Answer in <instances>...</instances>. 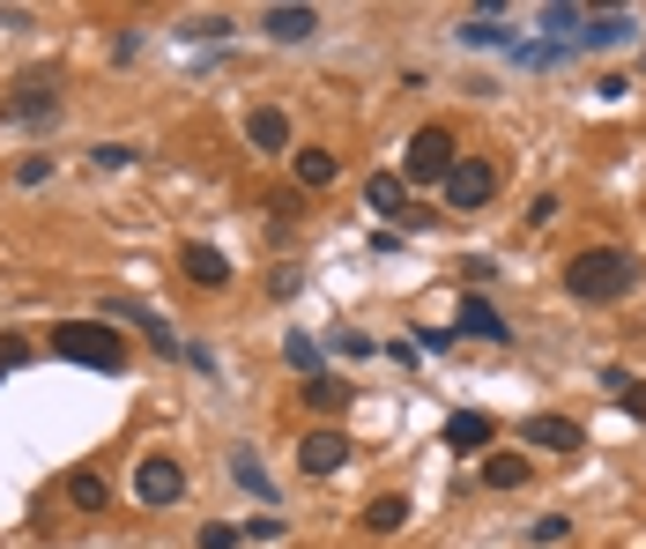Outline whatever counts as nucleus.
I'll return each mask as SVG.
<instances>
[{
    "label": "nucleus",
    "instance_id": "1",
    "mask_svg": "<svg viewBox=\"0 0 646 549\" xmlns=\"http://www.w3.org/2000/svg\"><path fill=\"white\" fill-rule=\"evenodd\" d=\"M565 290L580 304H617L639 290V260L624 246H587V252H572L565 260Z\"/></svg>",
    "mask_w": 646,
    "mask_h": 549
},
{
    "label": "nucleus",
    "instance_id": "2",
    "mask_svg": "<svg viewBox=\"0 0 646 549\" xmlns=\"http://www.w3.org/2000/svg\"><path fill=\"white\" fill-rule=\"evenodd\" d=\"M52 356L82 364V372H126V334L112 320H68L52 327Z\"/></svg>",
    "mask_w": 646,
    "mask_h": 549
},
{
    "label": "nucleus",
    "instance_id": "3",
    "mask_svg": "<svg viewBox=\"0 0 646 549\" xmlns=\"http://www.w3.org/2000/svg\"><path fill=\"white\" fill-rule=\"evenodd\" d=\"M453 164H461V156H453L447 126H417V134H409V164H401V178H409V186H447Z\"/></svg>",
    "mask_w": 646,
    "mask_h": 549
},
{
    "label": "nucleus",
    "instance_id": "4",
    "mask_svg": "<svg viewBox=\"0 0 646 549\" xmlns=\"http://www.w3.org/2000/svg\"><path fill=\"white\" fill-rule=\"evenodd\" d=\"M365 200H372L387 224H409V230H431V224H439L431 208H417V200H409V178H401V172H372V178H365Z\"/></svg>",
    "mask_w": 646,
    "mask_h": 549
},
{
    "label": "nucleus",
    "instance_id": "5",
    "mask_svg": "<svg viewBox=\"0 0 646 549\" xmlns=\"http://www.w3.org/2000/svg\"><path fill=\"white\" fill-rule=\"evenodd\" d=\"M52 112H60V75H52V68H30V75L8 90V120L38 126V120H52Z\"/></svg>",
    "mask_w": 646,
    "mask_h": 549
},
{
    "label": "nucleus",
    "instance_id": "6",
    "mask_svg": "<svg viewBox=\"0 0 646 549\" xmlns=\"http://www.w3.org/2000/svg\"><path fill=\"white\" fill-rule=\"evenodd\" d=\"M134 498L156 505V512H164V505H178V498H186V468H178L172 453H150V460L134 468Z\"/></svg>",
    "mask_w": 646,
    "mask_h": 549
},
{
    "label": "nucleus",
    "instance_id": "7",
    "mask_svg": "<svg viewBox=\"0 0 646 549\" xmlns=\"http://www.w3.org/2000/svg\"><path fill=\"white\" fill-rule=\"evenodd\" d=\"M498 194V164H483V156H461L447 178V208H483V200Z\"/></svg>",
    "mask_w": 646,
    "mask_h": 549
},
{
    "label": "nucleus",
    "instance_id": "8",
    "mask_svg": "<svg viewBox=\"0 0 646 549\" xmlns=\"http://www.w3.org/2000/svg\"><path fill=\"white\" fill-rule=\"evenodd\" d=\"M246 142L260 156H290V112H283V104H253V112H246Z\"/></svg>",
    "mask_w": 646,
    "mask_h": 549
},
{
    "label": "nucleus",
    "instance_id": "9",
    "mask_svg": "<svg viewBox=\"0 0 646 549\" xmlns=\"http://www.w3.org/2000/svg\"><path fill=\"white\" fill-rule=\"evenodd\" d=\"M639 38V15L632 8H609V15H587V30H580V52H617Z\"/></svg>",
    "mask_w": 646,
    "mask_h": 549
},
{
    "label": "nucleus",
    "instance_id": "10",
    "mask_svg": "<svg viewBox=\"0 0 646 549\" xmlns=\"http://www.w3.org/2000/svg\"><path fill=\"white\" fill-rule=\"evenodd\" d=\"M178 268H186V282H194V290H224V282H230V260L208 246V238H194V246L178 252Z\"/></svg>",
    "mask_w": 646,
    "mask_h": 549
},
{
    "label": "nucleus",
    "instance_id": "11",
    "mask_svg": "<svg viewBox=\"0 0 646 549\" xmlns=\"http://www.w3.org/2000/svg\"><path fill=\"white\" fill-rule=\"evenodd\" d=\"M60 498L75 505V512H104L112 505V483H104V468H68L60 475Z\"/></svg>",
    "mask_w": 646,
    "mask_h": 549
},
{
    "label": "nucleus",
    "instance_id": "12",
    "mask_svg": "<svg viewBox=\"0 0 646 549\" xmlns=\"http://www.w3.org/2000/svg\"><path fill=\"white\" fill-rule=\"evenodd\" d=\"M298 468H305V475H335V468H349V438H342V431H312V438L298 446Z\"/></svg>",
    "mask_w": 646,
    "mask_h": 549
},
{
    "label": "nucleus",
    "instance_id": "13",
    "mask_svg": "<svg viewBox=\"0 0 646 549\" xmlns=\"http://www.w3.org/2000/svg\"><path fill=\"white\" fill-rule=\"evenodd\" d=\"M453 334H475V342H505L513 327H505V312H498L491 298H461V320H453Z\"/></svg>",
    "mask_w": 646,
    "mask_h": 549
},
{
    "label": "nucleus",
    "instance_id": "14",
    "mask_svg": "<svg viewBox=\"0 0 646 549\" xmlns=\"http://www.w3.org/2000/svg\"><path fill=\"white\" fill-rule=\"evenodd\" d=\"M527 446H543V453H580V446H587V431L572 424V416H527Z\"/></svg>",
    "mask_w": 646,
    "mask_h": 549
},
{
    "label": "nucleus",
    "instance_id": "15",
    "mask_svg": "<svg viewBox=\"0 0 646 549\" xmlns=\"http://www.w3.org/2000/svg\"><path fill=\"white\" fill-rule=\"evenodd\" d=\"M260 30H268L275 45H305V38L320 30V8H268V15H260Z\"/></svg>",
    "mask_w": 646,
    "mask_h": 549
},
{
    "label": "nucleus",
    "instance_id": "16",
    "mask_svg": "<svg viewBox=\"0 0 646 549\" xmlns=\"http://www.w3.org/2000/svg\"><path fill=\"white\" fill-rule=\"evenodd\" d=\"M104 320H134V327H150V342H156V350H164V356H178V334H172L164 320H156L150 304H134V298H104Z\"/></svg>",
    "mask_w": 646,
    "mask_h": 549
},
{
    "label": "nucleus",
    "instance_id": "17",
    "mask_svg": "<svg viewBox=\"0 0 646 549\" xmlns=\"http://www.w3.org/2000/svg\"><path fill=\"white\" fill-rule=\"evenodd\" d=\"M453 38H461V45H475V52H498V45L513 52V38H505V15H469Z\"/></svg>",
    "mask_w": 646,
    "mask_h": 549
},
{
    "label": "nucleus",
    "instance_id": "18",
    "mask_svg": "<svg viewBox=\"0 0 646 549\" xmlns=\"http://www.w3.org/2000/svg\"><path fill=\"white\" fill-rule=\"evenodd\" d=\"M447 446H453V453H483V446H491V416L461 408V416L447 424Z\"/></svg>",
    "mask_w": 646,
    "mask_h": 549
},
{
    "label": "nucleus",
    "instance_id": "19",
    "mask_svg": "<svg viewBox=\"0 0 646 549\" xmlns=\"http://www.w3.org/2000/svg\"><path fill=\"white\" fill-rule=\"evenodd\" d=\"M335 178H342V156L335 149H298V186L320 194V186H335Z\"/></svg>",
    "mask_w": 646,
    "mask_h": 549
},
{
    "label": "nucleus",
    "instance_id": "20",
    "mask_svg": "<svg viewBox=\"0 0 646 549\" xmlns=\"http://www.w3.org/2000/svg\"><path fill=\"white\" fill-rule=\"evenodd\" d=\"M602 386L617 394L624 416H639V424H646V379H632V372H617V364H609V372H602Z\"/></svg>",
    "mask_w": 646,
    "mask_h": 549
},
{
    "label": "nucleus",
    "instance_id": "21",
    "mask_svg": "<svg viewBox=\"0 0 646 549\" xmlns=\"http://www.w3.org/2000/svg\"><path fill=\"white\" fill-rule=\"evenodd\" d=\"M365 527H372V535H401V527H409V498H394V490L372 498L365 505Z\"/></svg>",
    "mask_w": 646,
    "mask_h": 549
},
{
    "label": "nucleus",
    "instance_id": "22",
    "mask_svg": "<svg viewBox=\"0 0 646 549\" xmlns=\"http://www.w3.org/2000/svg\"><path fill=\"white\" fill-rule=\"evenodd\" d=\"M483 483H491V490H521V483H527V453H491V460H483Z\"/></svg>",
    "mask_w": 646,
    "mask_h": 549
},
{
    "label": "nucleus",
    "instance_id": "23",
    "mask_svg": "<svg viewBox=\"0 0 646 549\" xmlns=\"http://www.w3.org/2000/svg\"><path fill=\"white\" fill-rule=\"evenodd\" d=\"M305 408H320V416H335V408H349V386L342 379H305Z\"/></svg>",
    "mask_w": 646,
    "mask_h": 549
},
{
    "label": "nucleus",
    "instance_id": "24",
    "mask_svg": "<svg viewBox=\"0 0 646 549\" xmlns=\"http://www.w3.org/2000/svg\"><path fill=\"white\" fill-rule=\"evenodd\" d=\"M230 475H238V483H246V490H253V498H260V505H275V483H268V475H260V460H253L246 446L230 453Z\"/></svg>",
    "mask_w": 646,
    "mask_h": 549
},
{
    "label": "nucleus",
    "instance_id": "25",
    "mask_svg": "<svg viewBox=\"0 0 646 549\" xmlns=\"http://www.w3.org/2000/svg\"><path fill=\"white\" fill-rule=\"evenodd\" d=\"M283 356H290L305 379H320V342H312V334H290V342H283Z\"/></svg>",
    "mask_w": 646,
    "mask_h": 549
},
{
    "label": "nucleus",
    "instance_id": "26",
    "mask_svg": "<svg viewBox=\"0 0 646 549\" xmlns=\"http://www.w3.org/2000/svg\"><path fill=\"white\" fill-rule=\"evenodd\" d=\"M238 542H246V535H238L230 520H208V527L194 535V549H238Z\"/></svg>",
    "mask_w": 646,
    "mask_h": 549
},
{
    "label": "nucleus",
    "instance_id": "27",
    "mask_svg": "<svg viewBox=\"0 0 646 549\" xmlns=\"http://www.w3.org/2000/svg\"><path fill=\"white\" fill-rule=\"evenodd\" d=\"M23 364H30V342H23V334H0V379L23 372Z\"/></svg>",
    "mask_w": 646,
    "mask_h": 549
},
{
    "label": "nucleus",
    "instance_id": "28",
    "mask_svg": "<svg viewBox=\"0 0 646 549\" xmlns=\"http://www.w3.org/2000/svg\"><path fill=\"white\" fill-rule=\"evenodd\" d=\"M90 156H98V172H126V164H134V149H126V142H98Z\"/></svg>",
    "mask_w": 646,
    "mask_h": 549
},
{
    "label": "nucleus",
    "instance_id": "29",
    "mask_svg": "<svg viewBox=\"0 0 646 549\" xmlns=\"http://www.w3.org/2000/svg\"><path fill=\"white\" fill-rule=\"evenodd\" d=\"M52 178V156H23V164H16V186H45Z\"/></svg>",
    "mask_w": 646,
    "mask_h": 549
},
{
    "label": "nucleus",
    "instance_id": "30",
    "mask_svg": "<svg viewBox=\"0 0 646 549\" xmlns=\"http://www.w3.org/2000/svg\"><path fill=\"white\" fill-rule=\"evenodd\" d=\"M535 549H550V542H565V512H550V520H535V535H527Z\"/></svg>",
    "mask_w": 646,
    "mask_h": 549
},
{
    "label": "nucleus",
    "instance_id": "31",
    "mask_svg": "<svg viewBox=\"0 0 646 549\" xmlns=\"http://www.w3.org/2000/svg\"><path fill=\"white\" fill-rule=\"evenodd\" d=\"M557 208H565V200H557V194H543L535 208H527V224H535V230H543V224H557Z\"/></svg>",
    "mask_w": 646,
    "mask_h": 549
},
{
    "label": "nucleus",
    "instance_id": "32",
    "mask_svg": "<svg viewBox=\"0 0 646 549\" xmlns=\"http://www.w3.org/2000/svg\"><path fill=\"white\" fill-rule=\"evenodd\" d=\"M246 535H253V542H275V535H283V512H260V520H253Z\"/></svg>",
    "mask_w": 646,
    "mask_h": 549
}]
</instances>
